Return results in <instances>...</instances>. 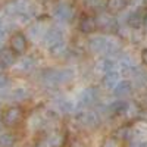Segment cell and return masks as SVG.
Instances as JSON below:
<instances>
[{"mask_svg": "<svg viewBox=\"0 0 147 147\" xmlns=\"http://www.w3.org/2000/svg\"><path fill=\"white\" fill-rule=\"evenodd\" d=\"M140 59H141V62H143V65H146V66H147V49H143V50H141Z\"/></svg>", "mask_w": 147, "mask_h": 147, "instance_id": "26", "label": "cell"}, {"mask_svg": "<svg viewBox=\"0 0 147 147\" xmlns=\"http://www.w3.org/2000/svg\"><path fill=\"white\" fill-rule=\"evenodd\" d=\"M99 99V90L94 87H88L81 91L80 97H78V107H88L91 105H94Z\"/></svg>", "mask_w": 147, "mask_h": 147, "instance_id": "7", "label": "cell"}, {"mask_svg": "<svg viewBox=\"0 0 147 147\" xmlns=\"http://www.w3.org/2000/svg\"><path fill=\"white\" fill-rule=\"evenodd\" d=\"M132 93V82L128 80H121L113 88V94L119 99H124V97H128Z\"/></svg>", "mask_w": 147, "mask_h": 147, "instance_id": "10", "label": "cell"}, {"mask_svg": "<svg viewBox=\"0 0 147 147\" xmlns=\"http://www.w3.org/2000/svg\"><path fill=\"white\" fill-rule=\"evenodd\" d=\"M44 32H46V30L43 28L41 24H35L34 27H31V28H30V35L32 37L34 40H35V38H43Z\"/></svg>", "mask_w": 147, "mask_h": 147, "instance_id": "22", "label": "cell"}, {"mask_svg": "<svg viewBox=\"0 0 147 147\" xmlns=\"http://www.w3.org/2000/svg\"><path fill=\"white\" fill-rule=\"evenodd\" d=\"M6 35H7V31L5 27H0V43H2L5 38H6Z\"/></svg>", "mask_w": 147, "mask_h": 147, "instance_id": "28", "label": "cell"}, {"mask_svg": "<svg viewBox=\"0 0 147 147\" xmlns=\"http://www.w3.org/2000/svg\"><path fill=\"white\" fill-rule=\"evenodd\" d=\"M52 15L59 22H69V21H72L74 15H75V9L68 2H60V3L55 5Z\"/></svg>", "mask_w": 147, "mask_h": 147, "instance_id": "4", "label": "cell"}, {"mask_svg": "<svg viewBox=\"0 0 147 147\" xmlns=\"http://www.w3.org/2000/svg\"><path fill=\"white\" fill-rule=\"evenodd\" d=\"M85 6L93 13H100V12L106 10V0H87Z\"/></svg>", "mask_w": 147, "mask_h": 147, "instance_id": "17", "label": "cell"}, {"mask_svg": "<svg viewBox=\"0 0 147 147\" xmlns=\"http://www.w3.org/2000/svg\"><path fill=\"white\" fill-rule=\"evenodd\" d=\"M63 38H65L63 31L60 30V28H57V27H52V28L46 30V32H44V35H43L41 40H43V44H44L47 49H50V47L56 46L57 43L63 41Z\"/></svg>", "mask_w": 147, "mask_h": 147, "instance_id": "6", "label": "cell"}, {"mask_svg": "<svg viewBox=\"0 0 147 147\" xmlns=\"http://www.w3.org/2000/svg\"><path fill=\"white\" fill-rule=\"evenodd\" d=\"M124 113L127 118L129 119H134L140 115V106L136 103V102H129V103H125V107H124Z\"/></svg>", "mask_w": 147, "mask_h": 147, "instance_id": "18", "label": "cell"}, {"mask_svg": "<svg viewBox=\"0 0 147 147\" xmlns=\"http://www.w3.org/2000/svg\"><path fill=\"white\" fill-rule=\"evenodd\" d=\"M47 144H49V147H63V144H65V136H63V134L56 132V134H53V136H50Z\"/></svg>", "mask_w": 147, "mask_h": 147, "instance_id": "20", "label": "cell"}, {"mask_svg": "<svg viewBox=\"0 0 147 147\" xmlns=\"http://www.w3.org/2000/svg\"><path fill=\"white\" fill-rule=\"evenodd\" d=\"M102 116L97 110H84L77 116V124L84 129H94L100 125Z\"/></svg>", "mask_w": 147, "mask_h": 147, "instance_id": "3", "label": "cell"}, {"mask_svg": "<svg viewBox=\"0 0 147 147\" xmlns=\"http://www.w3.org/2000/svg\"><path fill=\"white\" fill-rule=\"evenodd\" d=\"M22 121V109L18 106H10L2 113V124L12 128L21 124Z\"/></svg>", "mask_w": 147, "mask_h": 147, "instance_id": "5", "label": "cell"}, {"mask_svg": "<svg viewBox=\"0 0 147 147\" xmlns=\"http://www.w3.org/2000/svg\"><path fill=\"white\" fill-rule=\"evenodd\" d=\"M129 147H147V140H144V141H136V143H132Z\"/></svg>", "mask_w": 147, "mask_h": 147, "instance_id": "27", "label": "cell"}, {"mask_svg": "<svg viewBox=\"0 0 147 147\" xmlns=\"http://www.w3.org/2000/svg\"><path fill=\"white\" fill-rule=\"evenodd\" d=\"M15 144V137L10 132L0 134V147H12Z\"/></svg>", "mask_w": 147, "mask_h": 147, "instance_id": "21", "label": "cell"}, {"mask_svg": "<svg viewBox=\"0 0 147 147\" xmlns=\"http://www.w3.org/2000/svg\"><path fill=\"white\" fill-rule=\"evenodd\" d=\"M144 28H146V31H147V16H146V19H144V25H143Z\"/></svg>", "mask_w": 147, "mask_h": 147, "instance_id": "29", "label": "cell"}, {"mask_svg": "<svg viewBox=\"0 0 147 147\" xmlns=\"http://www.w3.org/2000/svg\"><path fill=\"white\" fill-rule=\"evenodd\" d=\"M78 30L82 34H93L97 31V22H96V15H84L80 19Z\"/></svg>", "mask_w": 147, "mask_h": 147, "instance_id": "9", "label": "cell"}, {"mask_svg": "<svg viewBox=\"0 0 147 147\" xmlns=\"http://www.w3.org/2000/svg\"><path fill=\"white\" fill-rule=\"evenodd\" d=\"M119 81H121V72L119 71H110V72L105 74V77H103V85L110 90H113L115 85Z\"/></svg>", "mask_w": 147, "mask_h": 147, "instance_id": "13", "label": "cell"}, {"mask_svg": "<svg viewBox=\"0 0 147 147\" xmlns=\"http://www.w3.org/2000/svg\"><path fill=\"white\" fill-rule=\"evenodd\" d=\"M96 22H97V30L103 32H115L118 27V18L109 10L96 13Z\"/></svg>", "mask_w": 147, "mask_h": 147, "instance_id": "2", "label": "cell"}, {"mask_svg": "<svg viewBox=\"0 0 147 147\" xmlns=\"http://www.w3.org/2000/svg\"><path fill=\"white\" fill-rule=\"evenodd\" d=\"M53 107L57 110V112H60V113H68V112H71V110H72L74 105H72V102H69L68 99L59 97V99L53 100Z\"/></svg>", "mask_w": 147, "mask_h": 147, "instance_id": "14", "label": "cell"}, {"mask_svg": "<svg viewBox=\"0 0 147 147\" xmlns=\"http://www.w3.org/2000/svg\"><path fill=\"white\" fill-rule=\"evenodd\" d=\"M50 50V55L53 56V57H65L68 53H69V50H68V44L65 43V40L63 41H60V43H57L56 46H53V47H50L49 49Z\"/></svg>", "mask_w": 147, "mask_h": 147, "instance_id": "16", "label": "cell"}, {"mask_svg": "<svg viewBox=\"0 0 147 147\" xmlns=\"http://www.w3.org/2000/svg\"><path fill=\"white\" fill-rule=\"evenodd\" d=\"M2 125H3V124H2V119H0V128H2Z\"/></svg>", "mask_w": 147, "mask_h": 147, "instance_id": "30", "label": "cell"}, {"mask_svg": "<svg viewBox=\"0 0 147 147\" xmlns=\"http://www.w3.org/2000/svg\"><path fill=\"white\" fill-rule=\"evenodd\" d=\"M88 49L93 53L105 55L106 57H112L121 50V41L113 37L107 35H94L88 40Z\"/></svg>", "mask_w": 147, "mask_h": 147, "instance_id": "1", "label": "cell"}, {"mask_svg": "<svg viewBox=\"0 0 147 147\" xmlns=\"http://www.w3.org/2000/svg\"><path fill=\"white\" fill-rule=\"evenodd\" d=\"M9 46H10V49H12V50H13L16 55L25 53L27 47H28V40H27L25 34H22V32L12 34L10 40H9Z\"/></svg>", "mask_w": 147, "mask_h": 147, "instance_id": "8", "label": "cell"}, {"mask_svg": "<svg viewBox=\"0 0 147 147\" xmlns=\"http://www.w3.org/2000/svg\"><path fill=\"white\" fill-rule=\"evenodd\" d=\"M34 66H35V60H34L31 56H25V57H22V59L19 60V63H18L19 71H25V72L31 71Z\"/></svg>", "mask_w": 147, "mask_h": 147, "instance_id": "19", "label": "cell"}, {"mask_svg": "<svg viewBox=\"0 0 147 147\" xmlns=\"http://www.w3.org/2000/svg\"><path fill=\"white\" fill-rule=\"evenodd\" d=\"M16 62V53L9 47L0 49V65L2 66H12Z\"/></svg>", "mask_w": 147, "mask_h": 147, "instance_id": "12", "label": "cell"}, {"mask_svg": "<svg viewBox=\"0 0 147 147\" xmlns=\"http://www.w3.org/2000/svg\"><path fill=\"white\" fill-rule=\"evenodd\" d=\"M121 66V62H115L113 59H110V57H105L102 62L99 63V69L103 72V75L110 71H118V68Z\"/></svg>", "mask_w": 147, "mask_h": 147, "instance_id": "15", "label": "cell"}, {"mask_svg": "<svg viewBox=\"0 0 147 147\" xmlns=\"http://www.w3.org/2000/svg\"><path fill=\"white\" fill-rule=\"evenodd\" d=\"M131 5V0H106V10L112 13H121Z\"/></svg>", "mask_w": 147, "mask_h": 147, "instance_id": "11", "label": "cell"}, {"mask_svg": "<svg viewBox=\"0 0 147 147\" xmlns=\"http://www.w3.org/2000/svg\"><path fill=\"white\" fill-rule=\"evenodd\" d=\"M7 82H9V78L5 75V74L0 72V88H5L7 85Z\"/></svg>", "mask_w": 147, "mask_h": 147, "instance_id": "25", "label": "cell"}, {"mask_svg": "<svg viewBox=\"0 0 147 147\" xmlns=\"http://www.w3.org/2000/svg\"><path fill=\"white\" fill-rule=\"evenodd\" d=\"M100 147H119V140L115 138V137H109L102 143Z\"/></svg>", "mask_w": 147, "mask_h": 147, "instance_id": "24", "label": "cell"}, {"mask_svg": "<svg viewBox=\"0 0 147 147\" xmlns=\"http://www.w3.org/2000/svg\"><path fill=\"white\" fill-rule=\"evenodd\" d=\"M28 91L25 88H16L12 91V99L13 100H18V102H22V100H27L28 99Z\"/></svg>", "mask_w": 147, "mask_h": 147, "instance_id": "23", "label": "cell"}]
</instances>
